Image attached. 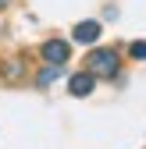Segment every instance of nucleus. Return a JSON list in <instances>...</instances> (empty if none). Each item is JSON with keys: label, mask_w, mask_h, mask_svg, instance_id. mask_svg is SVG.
Returning a JSON list of instances; mask_svg holds the SVG:
<instances>
[{"label": "nucleus", "mask_w": 146, "mask_h": 149, "mask_svg": "<svg viewBox=\"0 0 146 149\" xmlns=\"http://www.w3.org/2000/svg\"><path fill=\"white\" fill-rule=\"evenodd\" d=\"M89 74H96V78H114L118 74V53L114 50H93L89 53Z\"/></svg>", "instance_id": "nucleus-1"}, {"label": "nucleus", "mask_w": 146, "mask_h": 149, "mask_svg": "<svg viewBox=\"0 0 146 149\" xmlns=\"http://www.w3.org/2000/svg\"><path fill=\"white\" fill-rule=\"evenodd\" d=\"M96 85V74H89V71H79V74H71V82H68V92L71 96H89Z\"/></svg>", "instance_id": "nucleus-3"}, {"label": "nucleus", "mask_w": 146, "mask_h": 149, "mask_svg": "<svg viewBox=\"0 0 146 149\" xmlns=\"http://www.w3.org/2000/svg\"><path fill=\"white\" fill-rule=\"evenodd\" d=\"M22 71H25V68H22V61H18V57H14V61H4V64H0V74H4L7 82H18V78H22Z\"/></svg>", "instance_id": "nucleus-5"}, {"label": "nucleus", "mask_w": 146, "mask_h": 149, "mask_svg": "<svg viewBox=\"0 0 146 149\" xmlns=\"http://www.w3.org/2000/svg\"><path fill=\"white\" fill-rule=\"evenodd\" d=\"M57 71H61V68H53V64H50L46 71H39V85H46V82H53V78H57Z\"/></svg>", "instance_id": "nucleus-7"}, {"label": "nucleus", "mask_w": 146, "mask_h": 149, "mask_svg": "<svg viewBox=\"0 0 146 149\" xmlns=\"http://www.w3.org/2000/svg\"><path fill=\"white\" fill-rule=\"evenodd\" d=\"M128 53H132L135 61H146V39H135V43L128 46Z\"/></svg>", "instance_id": "nucleus-6"}, {"label": "nucleus", "mask_w": 146, "mask_h": 149, "mask_svg": "<svg viewBox=\"0 0 146 149\" xmlns=\"http://www.w3.org/2000/svg\"><path fill=\"white\" fill-rule=\"evenodd\" d=\"M39 53H43V61H46V64L61 68V64H68V57H71V46H68L64 39H46Z\"/></svg>", "instance_id": "nucleus-2"}, {"label": "nucleus", "mask_w": 146, "mask_h": 149, "mask_svg": "<svg viewBox=\"0 0 146 149\" xmlns=\"http://www.w3.org/2000/svg\"><path fill=\"white\" fill-rule=\"evenodd\" d=\"M0 7H7V0H0Z\"/></svg>", "instance_id": "nucleus-8"}, {"label": "nucleus", "mask_w": 146, "mask_h": 149, "mask_svg": "<svg viewBox=\"0 0 146 149\" xmlns=\"http://www.w3.org/2000/svg\"><path fill=\"white\" fill-rule=\"evenodd\" d=\"M100 39V22H79L75 25V43H96Z\"/></svg>", "instance_id": "nucleus-4"}]
</instances>
